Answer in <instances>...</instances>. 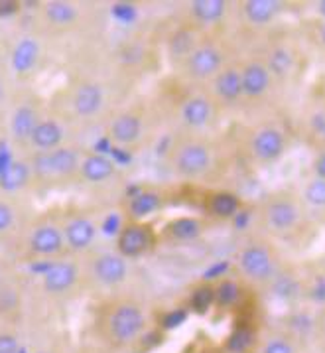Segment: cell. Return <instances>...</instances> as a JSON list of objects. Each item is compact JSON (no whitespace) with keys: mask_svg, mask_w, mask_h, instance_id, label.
<instances>
[{"mask_svg":"<svg viewBox=\"0 0 325 353\" xmlns=\"http://www.w3.org/2000/svg\"><path fill=\"white\" fill-rule=\"evenodd\" d=\"M164 164L174 178L193 182L211 172L215 164V150L211 142L201 134L180 130L166 146Z\"/></svg>","mask_w":325,"mask_h":353,"instance_id":"cell-1","label":"cell"},{"mask_svg":"<svg viewBox=\"0 0 325 353\" xmlns=\"http://www.w3.org/2000/svg\"><path fill=\"white\" fill-rule=\"evenodd\" d=\"M152 119L144 105H127L113 111L105 123V137L114 148L136 152L150 137Z\"/></svg>","mask_w":325,"mask_h":353,"instance_id":"cell-2","label":"cell"},{"mask_svg":"<svg viewBox=\"0 0 325 353\" xmlns=\"http://www.w3.org/2000/svg\"><path fill=\"white\" fill-rule=\"evenodd\" d=\"M85 261L81 263V270L89 283L103 290H116L128 283L132 276V263L114 251V247H95L89 251Z\"/></svg>","mask_w":325,"mask_h":353,"instance_id":"cell-3","label":"cell"},{"mask_svg":"<svg viewBox=\"0 0 325 353\" xmlns=\"http://www.w3.org/2000/svg\"><path fill=\"white\" fill-rule=\"evenodd\" d=\"M146 327V312L138 300L130 296L114 298L105 314V334L114 345H130Z\"/></svg>","mask_w":325,"mask_h":353,"instance_id":"cell-4","label":"cell"},{"mask_svg":"<svg viewBox=\"0 0 325 353\" xmlns=\"http://www.w3.org/2000/svg\"><path fill=\"white\" fill-rule=\"evenodd\" d=\"M67 111L81 123H95L109 107V87L99 77H81L67 91Z\"/></svg>","mask_w":325,"mask_h":353,"instance_id":"cell-5","label":"cell"},{"mask_svg":"<svg viewBox=\"0 0 325 353\" xmlns=\"http://www.w3.org/2000/svg\"><path fill=\"white\" fill-rule=\"evenodd\" d=\"M81 156H83V150L70 144H63L56 150H48V152H32L28 160L32 164L34 180H40V182L77 180Z\"/></svg>","mask_w":325,"mask_h":353,"instance_id":"cell-6","label":"cell"},{"mask_svg":"<svg viewBox=\"0 0 325 353\" xmlns=\"http://www.w3.org/2000/svg\"><path fill=\"white\" fill-rule=\"evenodd\" d=\"M225 65V52L211 40L201 38L178 71L189 83H209Z\"/></svg>","mask_w":325,"mask_h":353,"instance_id":"cell-7","label":"cell"},{"mask_svg":"<svg viewBox=\"0 0 325 353\" xmlns=\"http://www.w3.org/2000/svg\"><path fill=\"white\" fill-rule=\"evenodd\" d=\"M61 233H63V243L65 251L71 254H87L97 247L99 239V221L95 215L81 212H70L61 221Z\"/></svg>","mask_w":325,"mask_h":353,"instance_id":"cell-8","label":"cell"},{"mask_svg":"<svg viewBox=\"0 0 325 353\" xmlns=\"http://www.w3.org/2000/svg\"><path fill=\"white\" fill-rule=\"evenodd\" d=\"M158 231L150 221H125L114 239V251L134 263L148 256L158 245Z\"/></svg>","mask_w":325,"mask_h":353,"instance_id":"cell-9","label":"cell"},{"mask_svg":"<svg viewBox=\"0 0 325 353\" xmlns=\"http://www.w3.org/2000/svg\"><path fill=\"white\" fill-rule=\"evenodd\" d=\"M237 267L240 274L253 283H272L278 272V263L266 243L251 241L237 254Z\"/></svg>","mask_w":325,"mask_h":353,"instance_id":"cell-10","label":"cell"},{"mask_svg":"<svg viewBox=\"0 0 325 353\" xmlns=\"http://www.w3.org/2000/svg\"><path fill=\"white\" fill-rule=\"evenodd\" d=\"M176 117H178L182 132L201 134V130H205L213 123L215 103L207 93H189L187 97L180 101L176 109Z\"/></svg>","mask_w":325,"mask_h":353,"instance_id":"cell-11","label":"cell"},{"mask_svg":"<svg viewBox=\"0 0 325 353\" xmlns=\"http://www.w3.org/2000/svg\"><path fill=\"white\" fill-rule=\"evenodd\" d=\"M81 279V263L71 256H59L50 261L42 272V288L52 296H61L71 292Z\"/></svg>","mask_w":325,"mask_h":353,"instance_id":"cell-12","label":"cell"},{"mask_svg":"<svg viewBox=\"0 0 325 353\" xmlns=\"http://www.w3.org/2000/svg\"><path fill=\"white\" fill-rule=\"evenodd\" d=\"M28 253L36 259H59L65 253V243L59 221L43 219L30 229L28 241H26Z\"/></svg>","mask_w":325,"mask_h":353,"instance_id":"cell-13","label":"cell"},{"mask_svg":"<svg viewBox=\"0 0 325 353\" xmlns=\"http://www.w3.org/2000/svg\"><path fill=\"white\" fill-rule=\"evenodd\" d=\"M118 174L120 170L114 158L103 152H83L77 172V182L93 188H103V185L114 184L118 180Z\"/></svg>","mask_w":325,"mask_h":353,"instance_id":"cell-14","label":"cell"},{"mask_svg":"<svg viewBox=\"0 0 325 353\" xmlns=\"http://www.w3.org/2000/svg\"><path fill=\"white\" fill-rule=\"evenodd\" d=\"M262 223L272 233H290L300 223V205L294 198L288 196H276L270 198L262 208Z\"/></svg>","mask_w":325,"mask_h":353,"instance_id":"cell-15","label":"cell"},{"mask_svg":"<svg viewBox=\"0 0 325 353\" xmlns=\"http://www.w3.org/2000/svg\"><path fill=\"white\" fill-rule=\"evenodd\" d=\"M249 152L260 164H272L286 152V134L276 127H260L249 139Z\"/></svg>","mask_w":325,"mask_h":353,"instance_id":"cell-16","label":"cell"},{"mask_svg":"<svg viewBox=\"0 0 325 353\" xmlns=\"http://www.w3.org/2000/svg\"><path fill=\"white\" fill-rule=\"evenodd\" d=\"M164 205H166V194L160 188L146 185L128 196L125 201V215L128 221H148V217L162 212Z\"/></svg>","mask_w":325,"mask_h":353,"instance_id":"cell-17","label":"cell"},{"mask_svg":"<svg viewBox=\"0 0 325 353\" xmlns=\"http://www.w3.org/2000/svg\"><path fill=\"white\" fill-rule=\"evenodd\" d=\"M205 225L196 215H180L166 221L158 233V239L166 245H189L203 235Z\"/></svg>","mask_w":325,"mask_h":353,"instance_id":"cell-18","label":"cell"},{"mask_svg":"<svg viewBox=\"0 0 325 353\" xmlns=\"http://www.w3.org/2000/svg\"><path fill=\"white\" fill-rule=\"evenodd\" d=\"M227 12V0H191L185 4V22L198 30L211 28L225 20Z\"/></svg>","mask_w":325,"mask_h":353,"instance_id":"cell-19","label":"cell"},{"mask_svg":"<svg viewBox=\"0 0 325 353\" xmlns=\"http://www.w3.org/2000/svg\"><path fill=\"white\" fill-rule=\"evenodd\" d=\"M65 139H67V128L63 121L56 117H42L30 137L28 146L34 152H48L63 146Z\"/></svg>","mask_w":325,"mask_h":353,"instance_id":"cell-20","label":"cell"},{"mask_svg":"<svg viewBox=\"0 0 325 353\" xmlns=\"http://www.w3.org/2000/svg\"><path fill=\"white\" fill-rule=\"evenodd\" d=\"M209 97L213 103H223L233 105L242 97V81H240V68L225 65L219 71L211 81H209Z\"/></svg>","mask_w":325,"mask_h":353,"instance_id":"cell-21","label":"cell"},{"mask_svg":"<svg viewBox=\"0 0 325 353\" xmlns=\"http://www.w3.org/2000/svg\"><path fill=\"white\" fill-rule=\"evenodd\" d=\"M40 57H42L40 40L30 34L22 36L10 52V68L18 77H28L38 68Z\"/></svg>","mask_w":325,"mask_h":353,"instance_id":"cell-22","label":"cell"},{"mask_svg":"<svg viewBox=\"0 0 325 353\" xmlns=\"http://www.w3.org/2000/svg\"><path fill=\"white\" fill-rule=\"evenodd\" d=\"M199 40H201L199 30L193 28L191 24L184 22V24L176 26L168 34V38H166V56H168V61L174 68H180L182 61L189 56V52L198 46Z\"/></svg>","mask_w":325,"mask_h":353,"instance_id":"cell-23","label":"cell"},{"mask_svg":"<svg viewBox=\"0 0 325 353\" xmlns=\"http://www.w3.org/2000/svg\"><path fill=\"white\" fill-rule=\"evenodd\" d=\"M240 81H242V97L258 99L269 93L272 87V75L264 65V59H251L240 68Z\"/></svg>","mask_w":325,"mask_h":353,"instance_id":"cell-24","label":"cell"},{"mask_svg":"<svg viewBox=\"0 0 325 353\" xmlns=\"http://www.w3.org/2000/svg\"><path fill=\"white\" fill-rule=\"evenodd\" d=\"M40 119H42V114L32 101L18 103L12 109L10 121H8V130H10L12 141L18 142V144H28L30 137H32V132H34Z\"/></svg>","mask_w":325,"mask_h":353,"instance_id":"cell-25","label":"cell"},{"mask_svg":"<svg viewBox=\"0 0 325 353\" xmlns=\"http://www.w3.org/2000/svg\"><path fill=\"white\" fill-rule=\"evenodd\" d=\"M42 18L48 26L57 30L73 28L81 20V6L70 0H48L42 4Z\"/></svg>","mask_w":325,"mask_h":353,"instance_id":"cell-26","label":"cell"},{"mask_svg":"<svg viewBox=\"0 0 325 353\" xmlns=\"http://www.w3.org/2000/svg\"><path fill=\"white\" fill-rule=\"evenodd\" d=\"M32 182H34V172H32L30 160L16 158L0 170V192L4 196L18 194L22 190H26Z\"/></svg>","mask_w":325,"mask_h":353,"instance_id":"cell-27","label":"cell"},{"mask_svg":"<svg viewBox=\"0 0 325 353\" xmlns=\"http://www.w3.org/2000/svg\"><path fill=\"white\" fill-rule=\"evenodd\" d=\"M205 212L215 219H235L242 212V199L235 192L219 190L205 196Z\"/></svg>","mask_w":325,"mask_h":353,"instance_id":"cell-28","label":"cell"},{"mask_svg":"<svg viewBox=\"0 0 325 353\" xmlns=\"http://www.w3.org/2000/svg\"><path fill=\"white\" fill-rule=\"evenodd\" d=\"M282 6L284 4L278 0H247L242 2V16L251 26L264 28L278 18Z\"/></svg>","mask_w":325,"mask_h":353,"instance_id":"cell-29","label":"cell"},{"mask_svg":"<svg viewBox=\"0 0 325 353\" xmlns=\"http://www.w3.org/2000/svg\"><path fill=\"white\" fill-rule=\"evenodd\" d=\"M294 52L288 46H276L269 52V56L264 59V65L270 71L272 79H282L286 75H290V71L294 70Z\"/></svg>","mask_w":325,"mask_h":353,"instance_id":"cell-30","label":"cell"},{"mask_svg":"<svg viewBox=\"0 0 325 353\" xmlns=\"http://www.w3.org/2000/svg\"><path fill=\"white\" fill-rule=\"evenodd\" d=\"M215 290V306L231 308L240 300V284L233 279H221L213 286Z\"/></svg>","mask_w":325,"mask_h":353,"instance_id":"cell-31","label":"cell"},{"mask_svg":"<svg viewBox=\"0 0 325 353\" xmlns=\"http://www.w3.org/2000/svg\"><path fill=\"white\" fill-rule=\"evenodd\" d=\"M213 304H215V290H213V284L203 283L196 286L189 294V306L191 310L198 312V314H205L209 312Z\"/></svg>","mask_w":325,"mask_h":353,"instance_id":"cell-32","label":"cell"},{"mask_svg":"<svg viewBox=\"0 0 325 353\" xmlns=\"http://www.w3.org/2000/svg\"><path fill=\"white\" fill-rule=\"evenodd\" d=\"M302 199L313 210H325V180L313 176L302 190Z\"/></svg>","mask_w":325,"mask_h":353,"instance_id":"cell-33","label":"cell"},{"mask_svg":"<svg viewBox=\"0 0 325 353\" xmlns=\"http://www.w3.org/2000/svg\"><path fill=\"white\" fill-rule=\"evenodd\" d=\"M18 221V212L12 205V201L6 198H0V237L12 233Z\"/></svg>","mask_w":325,"mask_h":353,"instance_id":"cell-34","label":"cell"},{"mask_svg":"<svg viewBox=\"0 0 325 353\" xmlns=\"http://www.w3.org/2000/svg\"><path fill=\"white\" fill-rule=\"evenodd\" d=\"M20 304V296L18 290L10 284H0V314H8L14 312Z\"/></svg>","mask_w":325,"mask_h":353,"instance_id":"cell-35","label":"cell"},{"mask_svg":"<svg viewBox=\"0 0 325 353\" xmlns=\"http://www.w3.org/2000/svg\"><path fill=\"white\" fill-rule=\"evenodd\" d=\"M251 343H253V332H249V330H237V332L229 338L227 347H229V352L242 353L251 347Z\"/></svg>","mask_w":325,"mask_h":353,"instance_id":"cell-36","label":"cell"},{"mask_svg":"<svg viewBox=\"0 0 325 353\" xmlns=\"http://www.w3.org/2000/svg\"><path fill=\"white\" fill-rule=\"evenodd\" d=\"M308 296L313 304H325V270L313 274L310 286H308Z\"/></svg>","mask_w":325,"mask_h":353,"instance_id":"cell-37","label":"cell"},{"mask_svg":"<svg viewBox=\"0 0 325 353\" xmlns=\"http://www.w3.org/2000/svg\"><path fill=\"white\" fill-rule=\"evenodd\" d=\"M0 353H22L18 338L14 334L0 332Z\"/></svg>","mask_w":325,"mask_h":353,"instance_id":"cell-38","label":"cell"},{"mask_svg":"<svg viewBox=\"0 0 325 353\" xmlns=\"http://www.w3.org/2000/svg\"><path fill=\"white\" fill-rule=\"evenodd\" d=\"M262 353H294V347H292V343L288 339L274 338L264 345Z\"/></svg>","mask_w":325,"mask_h":353,"instance_id":"cell-39","label":"cell"},{"mask_svg":"<svg viewBox=\"0 0 325 353\" xmlns=\"http://www.w3.org/2000/svg\"><path fill=\"white\" fill-rule=\"evenodd\" d=\"M325 128V113H315L311 117V130L315 134H322Z\"/></svg>","mask_w":325,"mask_h":353,"instance_id":"cell-40","label":"cell"},{"mask_svg":"<svg viewBox=\"0 0 325 353\" xmlns=\"http://www.w3.org/2000/svg\"><path fill=\"white\" fill-rule=\"evenodd\" d=\"M313 176H317V178H324L325 180V152L317 156V160H315V164H313Z\"/></svg>","mask_w":325,"mask_h":353,"instance_id":"cell-41","label":"cell"},{"mask_svg":"<svg viewBox=\"0 0 325 353\" xmlns=\"http://www.w3.org/2000/svg\"><path fill=\"white\" fill-rule=\"evenodd\" d=\"M6 99H8V85H6L4 75H0V109L4 107Z\"/></svg>","mask_w":325,"mask_h":353,"instance_id":"cell-42","label":"cell"},{"mask_svg":"<svg viewBox=\"0 0 325 353\" xmlns=\"http://www.w3.org/2000/svg\"><path fill=\"white\" fill-rule=\"evenodd\" d=\"M317 40L325 46V20H322L319 26H317Z\"/></svg>","mask_w":325,"mask_h":353,"instance_id":"cell-43","label":"cell"},{"mask_svg":"<svg viewBox=\"0 0 325 353\" xmlns=\"http://www.w3.org/2000/svg\"><path fill=\"white\" fill-rule=\"evenodd\" d=\"M315 12L325 20V0H319V2L315 4Z\"/></svg>","mask_w":325,"mask_h":353,"instance_id":"cell-44","label":"cell"},{"mask_svg":"<svg viewBox=\"0 0 325 353\" xmlns=\"http://www.w3.org/2000/svg\"><path fill=\"white\" fill-rule=\"evenodd\" d=\"M319 137H322V141H324V144H325V128H324V132H322Z\"/></svg>","mask_w":325,"mask_h":353,"instance_id":"cell-45","label":"cell"},{"mask_svg":"<svg viewBox=\"0 0 325 353\" xmlns=\"http://www.w3.org/2000/svg\"><path fill=\"white\" fill-rule=\"evenodd\" d=\"M2 276H4V274H2V267H0V284H2Z\"/></svg>","mask_w":325,"mask_h":353,"instance_id":"cell-46","label":"cell"},{"mask_svg":"<svg viewBox=\"0 0 325 353\" xmlns=\"http://www.w3.org/2000/svg\"><path fill=\"white\" fill-rule=\"evenodd\" d=\"M38 353H50V352H38Z\"/></svg>","mask_w":325,"mask_h":353,"instance_id":"cell-47","label":"cell"}]
</instances>
